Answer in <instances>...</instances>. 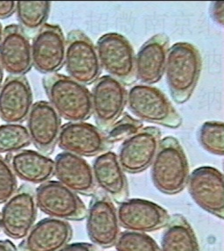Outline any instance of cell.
<instances>
[{
    "label": "cell",
    "mask_w": 224,
    "mask_h": 251,
    "mask_svg": "<svg viewBox=\"0 0 224 251\" xmlns=\"http://www.w3.org/2000/svg\"><path fill=\"white\" fill-rule=\"evenodd\" d=\"M119 224L133 232H152L167 226L168 212L152 201L132 199L120 204L117 209Z\"/></svg>",
    "instance_id": "obj_15"
},
{
    "label": "cell",
    "mask_w": 224,
    "mask_h": 251,
    "mask_svg": "<svg viewBox=\"0 0 224 251\" xmlns=\"http://www.w3.org/2000/svg\"><path fill=\"white\" fill-rule=\"evenodd\" d=\"M3 32H4V29H3V26H2V25H1V23H0V42H1L2 38H3Z\"/></svg>",
    "instance_id": "obj_36"
},
{
    "label": "cell",
    "mask_w": 224,
    "mask_h": 251,
    "mask_svg": "<svg viewBox=\"0 0 224 251\" xmlns=\"http://www.w3.org/2000/svg\"><path fill=\"white\" fill-rule=\"evenodd\" d=\"M98 57L101 69L123 85L136 82L135 55L127 38L118 33H107L98 40Z\"/></svg>",
    "instance_id": "obj_5"
},
{
    "label": "cell",
    "mask_w": 224,
    "mask_h": 251,
    "mask_svg": "<svg viewBox=\"0 0 224 251\" xmlns=\"http://www.w3.org/2000/svg\"><path fill=\"white\" fill-rule=\"evenodd\" d=\"M4 159L15 176L25 182L41 184L54 176V161L37 151L22 150L7 154Z\"/></svg>",
    "instance_id": "obj_23"
},
{
    "label": "cell",
    "mask_w": 224,
    "mask_h": 251,
    "mask_svg": "<svg viewBox=\"0 0 224 251\" xmlns=\"http://www.w3.org/2000/svg\"><path fill=\"white\" fill-rule=\"evenodd\" d=\"M58 251H99V249L90 243H76L67 244Z\"/></svg>",
    "instance_id": "obj_33"
},
{
    "label": "cell",
    "mask_w": 224,
    "mask_h": 251,
    "mask_svg": "<svg viewBox=\"0 0 224 251\" xmlns=\"http://www.w3.org/2000/svg\"><path fill=\"white\" fill-rule=\"evenodd\" d=\"M150 166L153 184L161 193L175 195L186 188L190 176L189 164L178 139H162Z\"/></svg>",
    "instance_id": "obj_3"
},
{
    "label": "cell",
    "mask_w": 224,
    "mask_h": 251,
    "mask_svg": "<svg viewBox=\"0 0 224 251\" xmlns=\"http://www.w3.org/2000/svg\"><path fill=\"white\" fill-rule=\"evenodd\" d=\"M57 144L64 152L81 157L101 155L113 147L97 126L84 122H69L61 126Z\"/></svg>",
    "instance_id": "obj_14"
},
{
    "label": "cell",
    "mask_w": 224,
    "mask_h": 251,
    "mask_svg": "<svg viewBox=\"0 0 224 251\" xmlns=\"http://www.w3.org/2000/svg\"><path fill=\"white\" fill-rule=\"evenodd\" d=\"M66 40L59 25L45 24L33 38L32 63L36 71L49 75L64 67Z\"/></svg>",
    "instance_id": "obj_13"
},
{
    "label": "cell",
    "mask_w": 224,
    "mask_h": 251,
    "mask_svg": "<svg viewBox=\"0 0 224 251\" xmlns=\"http://www.w3.org/2000/svg\"><path fill=\"white\" fill-rule=\"evenodd\" d=\"M202 68L199 50L189 42H177L167 54L165 73L171 96L177 104L190 100Z\"/></svg>",
    "instance_id": "obj_1"
},
{
    "label": "cell",
    "mask_w": 224,
    "mask_h": 251,
    "mask_svg": "<svg viewBox=\"0 0 224 251\" xmlns=\"http://www.w3.org/2000/svg\"><path fill=\"white\" fill-rule=\"evenodd\" d=\"M187 188L195 203L216 217L224 218V177L211 166H201L191 173Z\"/></svg>",
    "instance_id": "obj_11"
},
{
    "label": "cell",
    "mask_w": 224,
    "mask_h": 251,
    "mask_svg": "<svg viewBox=\"0 0 224 251\" xmlns=\"http://www.w3.org/2000/svg\"><path fill=\"white\" fill-rule=\"evenodd\" d=\"M198 141L200 146L208 153L213 155H224V122H205L199 128Z\"/></svg>",
    "instance_id": "obj_27"
},
{
    "label": "cell",
    "mask_w": 224,
    "mask_h": 251,
    "mask_svg": "<svg viewBox=\"0 0 224 251\" xmlns=\"http://www.w3.org/2000/svg\"><path fill=\"white\" fill-rule=\"evenodd\" d=\"M127 91L118 80L103 75L94 83L92 111L97 127L106 133L122 116L127 104Z\"/></svg>",
    "instance_id": "obj_8"
},
{
    "label": "cell",
    "mask_w": 224,
    "mask_h": 251,
    "mask_svg": "<svg viewBox=\"0 0 224 251\" xmlns=\"http://www.w3.org/2000/svg\"><path fill=\"white\" fill-rule=\"evenodd\" d=\"M33 100L26 77L8 75L0 88V118L8 124H21L27 120Z\"/></svg>",
    "instance_id": "obj_17"
},
{
    "label": "cell",
    "mask_w": 224,
    "mask_h": 251,
    "mask_svg": "<svg viewBox=\"0 0 224 251\" xmlns=\"http://www.w3.org/2000/svg\"><path fill=\"white\" fill-rule=\"evenodd\" d=\"M0 251H17V249L11 241L0 240Z\"/></svg>",
    "instance_id": "obj_34"
},
{
    "label": "cell",
    "mask_w": 224,
    "mask_h": 251,
    "mask_svg": "<svg viewBox=\"0 0 224 251\" xmlns=\"http://www.w3.org/2000/svg\"><path fill=\"white\" fill-rule=\"evenodd\" d=\"M72 238V227L67 222L45 218L31 228L17 251H58Z\"/></svg>",
    "instance_id": "obj_20"
},
{
    "label": "cell",
    "mask_w": 224,
    "mask_h": 251,
    "mask_svg": "<svg viewBox=\"0 0 224 251\" xmlns=\"http://www.w3.org/2000/svg\"><path fill=\"white\" fill-rule=\"evenodd\" d=\"M54 176L76 194L93 196L97 193V184L93 169L83 157L63 152L55 156Z\"/></svg>",
    "instance_id": "obj_19"
},
{
    "label": "cell",
    "mask_w": 224,
    "mask_h": 251,
    "mask_svg": "<svg viewBox=\"0 0 224 251\" xmlns=\"http://www.w3.org/2000/svg\"><path fill=\"white\" fill-rule=\"evenodd\" d=\"M117 251H161L156 241L145 233L125 231L115 243Z\"/></svg>",
    "instance_id": "obj_28"
},
{
    "label": "cell",
    "mask_w": 224,
    "mask_h": 251,
    "mask_svg": "<svg viewBox=\"0 0 224 251\" xmlns=\"http://www.w3.org/2000/svg\"><path fill=\"white\" fill-rule=\"evenodd\" d=\"M51 3L49 1H19L16 11L20 26L28 38H34L47 21L50 13Z\"/></svg>",
    "instance_id": "obj_25"
},
{
    "label": "cell",
    "mask_w": 224,
    "mask_h": 251,
    "mask_svg": "<svg viewBox=\"0 0 224 251\" xmlns=\"http://www.w3.org/2000/svg\"><path fill=\"white\" fill-rule=\"evenodd\" d=\"M127 107L140 121L178 128L182 118L169 99L159 89L150 85L133 86L127 95Z\"/></svg>",
    "instance_id": "obj_4"
},
{
    "label": "cell",
    "mask_w": 224,
    "mask_h": 251,
    "mask_svg": "<svg viewBox=\"0 0 224 251\" xmlns=\"http://www.w3.org/2000/svg\"><path fill=\"white\" fill-rule=\"evenodd\" d=\"M86 230L90 240L99 247L115 245L120 235L117 209L110 198L103 192L96 193L86 212Z\"/></svg>",
    "instance_id": "obj_10"
},
{
    "label": "cell",
    "mask_w": 224,
    "mask_h": 251,
    "mask_svg": "<svg viewBox=\"0 0 224 251\" xmlns=\"http://www.w3.org/2000/svg\"><path fill=\"white\" fill-rule=\"evenodd\" d=\"M64 64L70 77L84 85L94 84L101 74L96 47L81 30L68 34Z\"/></svg>",
    "instance_id": "obj_6"
},
{
    "label": "cell",
    "mask_w": 224,
    "mask_h": 251,
    "mask_svg": "<svg viewBox=\"0 0 224 251\" xmlns=\"http://www.w3.org/2000/svg\"><path fill=\"white\" fill-rule=\"evenodd\" d=\"M17 178L4 157L0 155V204H4L17 192Z\"/></svg>",
    "instance_id": "obj_30"
},
{
    "label": "cell",
    "mask_w": 224,
    "mask_h": 251,
    "mask_svg": "<svg viewBox=\"0 0 224 251\" xmlns=\"http://www.w3.org/2000/svg\"><path fill=\"white\" fill-rule=\"evenodd\" d=\"M170 38L157 34L149 38L135 55V75L142 83L151 85L160 81L165 74Z\"/></svg>",
    "instance_id": "obj_21"
},
{
    "label": "cell",
    "mask_w": 224,
    "mask_h": 251,
    "mask_svg": "<svg viewBox=\"0 0 224 251\" xmlns=\"http://www.w3.org/2000/svg\"><path fill=\"white\" fill-rule=\"evenodd\" d=\"M0 230H1V225H0Z\"/></svg>",
    "instance_id": "obj_37"
},
{
    "label": "cell",
    "mask_w": 224,
    "mask_h": 251,
    "mask_svg": "<svg viewBox=\"0 0 224 251\" xmlns=\"http://www.w3.org/2000/svg\"><path fill=\"white\" fill-rule=\"evenodd\" d=\"M28 131L21 124L0 126V154L16 153L31 144Z\"/></svg>",
    "instance_id": "obj_26"
},
{
    "label": "cell",
    "mask_w": 224,
    "mask_h": 251,
    "mask_svg": "<svg viewBox=\"0 0 224 251\" xmlns=\"http://www.w3.org/2000/svg\"><path fill=\"white\" fill-rule=\"evenodd\" d=\"M16 11V2L0 1V20L11 17Z\"/></svg>",
    "instance_id": "obj_32"
},
{
    "label": "cell",
    "mask_w": 224,
    "mask_h": 251,
    "mask_svg": "<svg viewBox=\"0 0 224 251\" xmlns=\"http://www.w3.org/2000/svg\"><path fill=\"white\" fill-rule=\"evenodd\" d=\"M92 169L95 183L103 193L118 204L127 201L128 184L118 155L113 151H106L98 155Z\"/></svg>",
    "instance_id": "obj_22"
},
{
    "label": "cell",
    "mask_w": 224,
    "mask_h": 251,
    "mask_svg": "<svg viewBox=\"0 0 224 251\" xmlns=\"http://www.w3.org/2000/svg\"><path fill=\"white\" fill-rule=\"evenodd\" d=\"M61 118L48 101L33 104L28 117L27 127L31 143L43 155H50L57 144L61 129Z\"/></svg>",
    "instance_id": "obj_16"
},
{
    "label": "cell",
    "mask_w": 224,
    "mask_h": 251,
    "mask_svg": "<svg viewBox=\"0 0 224 251\" xmlns=\"http://www.w3.org/2000/svg\"><path fill=\"white\" fill-rule=\"evenodd\" d=\"M143 122L131 117L129 114L125 113L123 117L114 123L107 132L104 133L106 135V141L110 145L121 141H125L136 134L140 129H142Z\"/></svg>",
    "instance_id": "obj_29"
},
{
    "label": "cell",
    "mask_w": 224,
    "mask_h": 251,
    "mask_svg": "<svg viewBox=\"0 0 224 251\" xmlns=\"http://www.w3.org/2000/svg\"><path fill=\"white\" fill-rule=\"evenodd\" d=\"M224 3L223 1L220 2H213L210 5V15L213 21L216 22L217 25L224 26Z\"/></svg>",
    "instance_id": "obj_31"
},
{
    "label": "cell",
    "mask_w": 224,
    "mask_h": 251,
    "mask_svg": "<svg viewBox=\"0 0 224 251\" xmlns=\"http://www.w3.org/2000/svg\"><path fill=\"white\" fill-rule=\"evenodd\" d=\"M43 85L50 104L60 118L77 122L92 116L91 92L84 84L67 75L54 73L43 76Z\"/></svg>",
    "instance_id": "obj_2"
},
{
    "label": "cell",
    "mask_w": 224,
    "mask_h": 251,
    "mask_svg": "<svg viewBox=\"0 0 224 251\" xmlns=\"http://www.w3.org/2000/svg\"><path fill=\"white\" fill-rule=\"evenodd\" d=\"M166 226L161 242V251H199L195 231L183 215H173Z\"/></svg>",
    "instance_id": "obj_24"
},
{
    "label": "cell",
    "mask_w": 224,
    "mask_h": 251,
    "mask_svg": "<svg viewBox=\"0 0 224 251\" xmlns=\"http://www.w3.org/2000/svg\"><path fill=\"white\" fill-rule=\"evenodd\" d=\"M34 193L37 208L51 218L78 222L86 217L84 202L58 181L50 180L41 184Z\"/></svg>",
    "instance_id": "obj_7"
},
{
    "label": "cell",
    "mask_w": 224,
    "mask_h": 251,
    "mask_svg": "<svg viewBox=\"0 0 224 251\" xmlns=\"http://www.w3.org/2000/svg\"><path fill=\"white\" fill-rule=\"evenodd\" d=\"M0 62L10 75L22 76L33 67L29 38L20 25L5 26L0 42Z\"/></svg>",
    "instance_id": "obj_18"
},
{
    "label": "cell",
    "mask_w": 224,
    "mask_h": 251,
    "mask_svg": "<svg viewBox=\"0 0 224 251\" xmlns=\"http://www.w3.org/2000/svg\"><path fill=\"white\" fill-rule=\"evenodd\" d=\"M161 135L159 128L146 126L125 140L118 156L123 171L129 174H138L150 167L159 149Z\"/></svg>",
    "instance_id": "obj_12"
},
{
    "label": "cell",
    "mask_w": 224,
    "mask_h": 251,
    "mask_svg": "<svg viewBox=\"0 0 224 251\" xmlns=\"http://www.w3.org/2000/svg\"><path fill=\"white\" fill-rule=\"evenodd\" d=\"M37 205L33 186L23 184L4 203L0 214V225L4 234L15 240L24 239L34 226Z\"/></svg>",
    "instance_id": "obj_9"
},
{
    "label": "cell",
    "mask_w": 224,
    "mask_h": 251,
    "mask_svg": "<svg viewBox=\"0 0 224 251\" xmlns=\"http://www.w3.org/2000/svg\"><path fill=\"white\" fill-rule=\"evenodd\" d=\"M3 78H4V69L2 67V64H1V62H0V88H1V86L3 84Z\"/></svg>",
    "instance_id": "obj_35"
}]
</instances>
